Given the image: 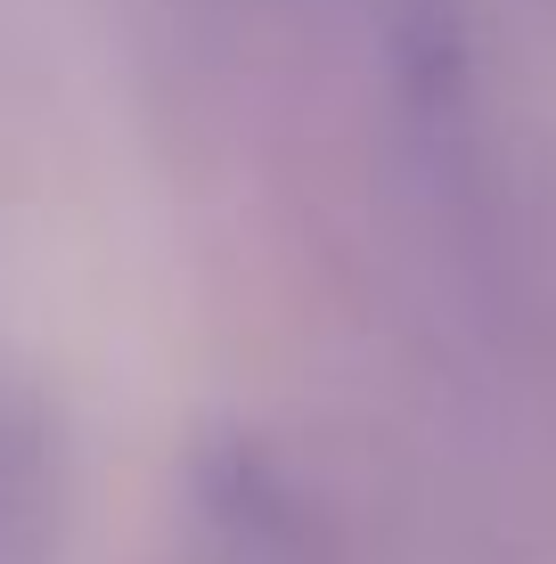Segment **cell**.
<instances>
[{
	"instance_id": "1",
	"label": "cell",
	"mask_w": 556,
	"mask_h": 564,
	"mask_svg": "<svg viewBox=\"0 0 556 564\" xmlns=\"http://www.w3.org/2000/svg\"><path fill=\"white\" fill-rule=\"evenodd\" d=\"M197 564H328L303 491L262 442H214L197 458Z\"/></svg>"
}]
</instances>
